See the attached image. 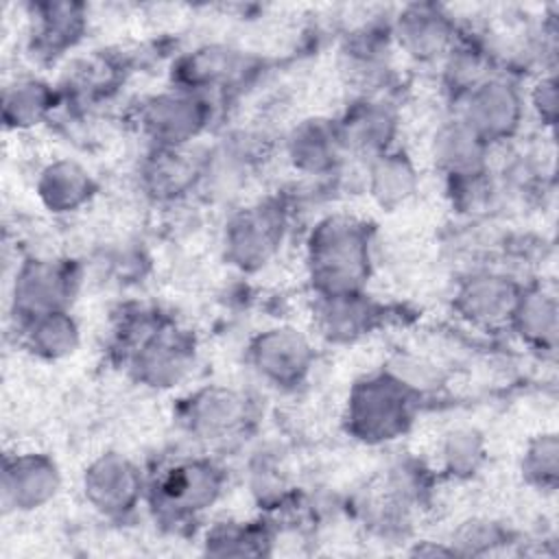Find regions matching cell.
<instances>
[{"mask_svg":"<svg viewBox=\"0 0 559 559\" xmlns=\"http://www.w3.org/2000/svg\"><path fill=\"white\" fill-rule=\"evenodd\" d=\"M306 269L314 297L367 290L373 271V231L352 214L319 218L306 238Z\"/></svg>","mask_w":559,"mask_h":559,"instance_id":"6da1fadb","label":"cell"},{"mask_svg":"<svg viewBox=\"0 0 559 559\" xmlns=\"http://www.w3.org/2000/svg\"><path fill=\"white\" fill-rule=\"evenodd\" d=\"M120 349L129 376L155 391L186 382L197 362V343L188 330L148 310L127 314L120 323Z\"/></svg>","mask_w":559,"mask_h":559,"instance_id":"7a4b0ae2","label":"cell"},{"mask_svg":"<svg viewBox=\"0 0 559 559\" xmlns=\"http://www.w3.org/2000/svg\"><path fill=\"white\" fill-rule=\"evenodd\" d=\"M227 485L225 469L210 456L175 459L146 485V500L159 522L179 526L212 509Z\"/></svg>","mask_w":559,"mask_h":559,"instance_id":"3957f363","label":"cell"},{"mask_svg":"<svg viewBox=\"0 0 559 559\" xmlns=\"http://www.w3.org/2000/svg\"><path fill=\"white\" fill-rule=\"evenodd\" d=\"M417 402L415 395L380 369L352 384L343 417L345 428L367 445L391 443L411 428Z\"/></svg>","mask_w":559,"mask_h":559,"instance_id":"277c9868","label":"cell"},{"mask_svg":"<svg viewBox=\"0 0 559 559\" xmlns=\"http://www.w3.org/2000/svg\"><path fill=\"white\" fill-rule=\"evenodd\" d=\"M288 229V212L282 201L264 199L229 214L221 234L227 264L242 273L264 269L280 251Z\"/></svg>","mask_w":559,"mask_h":559,"instance_id":"5b68a950","label":"cell"},{"mask_svg":"<svg viewBox=\"0 0 559 559\" xmlns=\"http://www.w3.org/2000/svg\"><path fill=\"white\" fill-rule=\"evenodd\" d=\"M212 116L210 96L173 85L140 105L138 127L153 148H179L197 144L210 129Z\"/></svg>","mask_w":559,"mask_h":559,"instance_id":"8992f818","label":"cell"},{"mask_svg":"<svg viewBox=\"0 0 559 559\" xmlns=\"http://www.w3.org/2000/svg\"><path fill=\"white\" fill-rule=\"evenodd\" d=\"M454 116L493 146L520 131L526 118V96L511 79L493 72L454 100Z\"/></svg>","mask_w":559,"mask_h":559,"instance_id":"52a82bcc","label":"cell"},{"mask_svg":"<svg viewBox=\"0 0 559 559\" xmlns=\"http://www.w3.org/2000/svg\"><path fill=\"white\" fill-rule=\"evenodd\" d=\"M79 284L81 271L72 260L24 258L15 266L9 297L17 325L52 310H66Z\"/></svg>","mask_w":559,"mask_h":559,"instance_id":"ba28073f","label":"cell"},{"mask_svg":"<svg viewBox=\"0 0 559 559\" xmlns=\"http://www.w3.org/2000/svg\"><path fill=\"white\" fill-rule=\"evenodd\" d=\"M253 419L249 395L227 384L194 389L179 406L181 428L201 443H227L240 437Z\"/></svg>","mask_w":559,"mask_h":559,"instance_id":"9c48e42d","label":"cell"},{"mask_svg":"<svg viewBox=\"0 0 559 559\" xmlns=\"http://www.w3.org/2000/svg\"><path fill=\"white\" fill-rule=\"evenodd\" d=\"M247 362L264 384L277 391H293L310 378L317 352L301 330L273 325L249 341Z\"/></svg>","mask_w":559,"mask_h":559,"instance_id":"30bf717a","label":"cell"},{"mask_svg":"<svg viewBox=\"0 0 559 559\" xmlns=\"http://www.w3.org/2000/svg\"><path fill=\"white\" fill-rule=\"evenodd\" d=\"M146 478L138 463L122 452H103L83 469L85 502L107 520H124L146 498Z\"/></svg>","mask_w":559,"mask_h":559,"instance_id":"8fae6325","label":"cell"},{"mask_svg":"<svg viewBox=\"0 0 559 559\" xmlns=\"http://www.w3.org/2000/svg\"><path fill=\"white\" fill-rule=\"evenodd\" d=\"M524 284L504 271L480 269L459 280L452 297L454 312L478 330L509 328Z\"/></svg>","mask_w":559,"mask_h":559,"instance_id":"7c38bea8","label":"cell"},{"mask_svg":"<svg viewBox=\"0 0 559 559\" xmlns=\"http://www.w3.org/2000/svg\"><path fill=\"white\" fill-rule=\"evenodd\" d=\"M389 22L393 44L421 63L441 61L461 37L456 20L435 2L404 4Z\"/></svg>","mask_w":559,"mask_h":559,"instance_id":"4fadbf2b","label":"cell"},{"mask_svg":"<svg viewBox=\"0 0 559 559\" xmlns=\"http://www.w3.org/2000/svg\"><path fill=\"white\" fill-rule=\"evenodd\" d=\"M336 124L347 157L367 162L395 146L400 114L384 94H358L336 118Z\"/></svg>","mask_w":559,"mask_h":559,"instance_id":"5bb4252c","label":"cell"},{"mask_svg":"<svg viewBox=\"0 0 559 559\" xmlns=\"http://www.w3.org/2000/svg\"><path fill=\"white\" fill-rule=\"evenodd\" d=\"M61 489V469L46 452H15L2 465V507L13 513H33L50 504Z\"/></svg>","mask_w":559,"mask_h":559,"instance_id":"9a60e30c","label":"cell"},{"mask_svg":"<svg viewBox=\"0 0 559 559\" xmlns=\"http://www.w3.org/2000/svg\"><path fill=\"white\" fill-rule=\"evenodd\" d=\"M210 151L197 144L153 148L140 166V186L155 201H179L197 190L207 175Z\"/></svg>","mask_w":559,"mask_h":559,"instance_id":"2e32d148","label":"cell"},{"mask_svg":"<svg viewBox=\"0 0 559 559\" xmlns=\"http://www.w3.org/2000/svg\"><path fill=\"white\" fill-rule=\"evenodd\" d=\"M251 70L253 63L242 50L229 44H203L175 63L173 83L212 98L240 85Z\"/></svg>","mask_w":559,"mask_h":559,"instance_id":"e0dca14e","label":"cell"},{"mask_svg":"<svg viewBox=\"0 0 559 559\" xmlns=\"http://www.w3.org/2000/svg\"><path fill=\"white\" fill-rule=\"evenodd\" d=\"M391 22L362 24L341 46V70L358 94H384L393 55Z\"/></svg>","mask_w":559,"mask_h":559,"instance_id":"ac0fdd59","label":"cell"},{"mask_svg":"<svg viewBox=\"0 0 559 559\" xmlns=\"http://www.w3.org/2000/svg\"><path fill=\"white\" fill-rule=\"evenodd\" d=\"M290 166L310 177H323L338 170L347 157L336 118L312 116L297 122L284 142Z\"/></svg>","mask_w":559,"mask_h":559,"instance_id":"d6986e66","label":"cell"},{"mask_svg":"<svg viewBox=\"0 0 559 559\" xmlns=\"http://www.w3.org/2000/svg\"><path fill=\"white\" fill-rule=\"evenodd\" d=\"M430 151L435 166L445 175L448 183L476 179L489 173L491 146L456 116L445 120L435 131Z\"/></svg>","mask_w":559,"mask_h":559,"instance_id":"ffe728a7","label":"cell"},{"mask_svg":"<svg viewBox=\"0 0 559 559\" xmlns=\"http://www.w3.org/2000/svg\"><path fill=\"white\" fill-rule=\"evenodd\" d=\"M382 319V308L362 293L314 297V325L332 343H352L367 336Z\"/></svg>","mask_w":559,"mask_h":559,"instance_id":"44dd1931","label":"cell"},{"mask_svg":"<svg viewBox=\"0 0 559 559\" xmlns=\"http://www.w3.org/2000/svg\"><path fill=\"white\" fill-rule=\"evenodd\" d=\"M35 192L48 212L72 214L94 199L96 179L76 159L59 157L39 170Z\"/></svg>","mask_w":559,"mask_h":559,"instance_id":"7402d4cb","label":"cell"},{"mask_svg":"<svg viewBox=\"0 0 559 559\" xmlns=\"http://www.w3.org/2000/svg\"><path fill=\"white\" fill-rule=\"evenodd\" d=\"M31 11V46L39 57L63 55L85 33V7L79 2H37Z\"/></svg>","mask_w":559,"mask_h":559,"instance_id":"603a6c76","label":"cell"},{"mask_svg":"<svg viewBox=\"0 0 559 559\" xmlns=\"http://www.w3.org/2000/svg\"><path fill=\"white\" fill-rule=\"evenodd\" d=\"M419 175L411 155L397 146L365 162V188L386 212L402 207L417 192Z\"/></svg>","mask_w":559,"mask_h":559,"instance_id":"cb8c5ba5","label":"cell"},{"mask_svg":"<svg viewBox=\"0 0 559 559\" xmlns=\"http://www.w3.org/2000/svg\"><path fill=\"white\" fill-rule=\"evenodd\" d=\"M509 330L531 349L552 354L559 336L557 295L544 286H524L511 314Z\"/></svg>","mask_w":559,"mask_h":559,"instance_id":"d4e9b609","label":"cell"},{"mask_svg":"<svg viewBox=\"0 0 559 559\" xmlns=\"http://www.w3.org/2000/svg\"><path fill=\"white\" fill-rule=\"evenodd\" d=\"M22 345L41 360H63L81 345V328L72 312L52 310L20 323Z\"/></svg>","mask_w":559,"mask_h":559,"instance_id":"484cf974","label":"cell"},{"mask_svg":"<svg viewBox=\"0 0 559 559\" xmlns=\"http://www.w3.org/2000/svg\"><path fill=\"white\" fill-rule=\"evenodd\" d=\"M55 90L37 76H15L2 90V120L7 129H31L48 118L55 107Z\"/></svg>","mask_w":559,"mask_h":559,"instance_id":"4316f807","label":"cell"},{"mask_svg":"<svg viewBox=\"0 0 559 559\" xmlns=\"http://www.w3.org/2000/svg\"><path fill=\"white\" fill-rule=\"evenodd\" d=\"M273 533L262 522H214L203 535V550L214 557L269 555Z\"/></svg>","mask_w":559,"mask_h":559,"instance_id":"83f0119b","label":"cell"},{"mask_svg":"<svg viewBox=\"0 0 559 559\" xmlns=\"http://www.w3.org/2000/svg\"><path fill=\"white\" fill-rule=\"evenodd\" d=\"M493 72L496 70H491L489 52L483 46L465 39L463 35L459 37L454 48L441 59L443 85L452 100L461 98L465 92H469Z\"/></svg>","mask_w":559,"mask_h":559,"instance_id":"f1b7e54d","label":"cell"},{"mask_svg":"<svg viewBox=\"0 0 559 559\" xmlns=\"http://www.w3.org/2000/svg\"><path fill=\"white\" fill-rule=\"evenodd\" d=\"M441 469L459 480H467L480 472L487 461L485 435L472 426H459L443 435L439 445Z\"/></svg>","mask_w":559,"mask_h":559,"instance_id":"f546056e","label":"cell"},{"mask_svg":"<svg viewBox=\"0 0 559 559\" xmlns=\"http://www.w3.org/2000/svg\"><path fill=\"white\" fill-rule=\"evenodd\" d=\"M417 400L439 393L445 386V371L430 358L413 352H395L382 367Z\"/></svg>","mask_w":559,"mask_h":559,"instance_id":"4dcf8cb0","label":"cell"},{"mask_svg":"<svg viewBox=\"0 0 559 559\" xmlns=\"http://www.w3.org/2000/svg\"><path fill=\"white\" fill-rule=\"evenodd\" d=\"M524 480L539 491H555L559 483V439L557 432L535 435L522 454L520 463Z\"/></svg>","mask_w":559,"mask_h":559,"instance_id":"1f68e13d","label":"cell"},{"mask_svg":"<svg viewBox=\"0 0 559 559\" xmlns=\"http://www.w3.org/2000/svg\"><path fill=\"white\" fill-rule=\"evenodd\" d=\"M509 542V531L489 518H469L461 522L452 537L450 548L454 555H487Z\"/></svg>","mask_w":559,"mask_h":559,"instance_id":"d6a6232c","label":"cell"},{"mask_svg":"<svg viewBox=\"0 0 559 559\" xmlns=\"http://www.w3.org/2000/svg\"><path fill=\"white\" fill-rule=\"evenodd\" d=\"M526 107L537 116L544 127H552L557 120V76L555 72L542 74L526 96Z\"/></svg>","mask_w":559,"mask_h":559,"instance_id":"836d02e7","label":"cell"}]
</instances>
